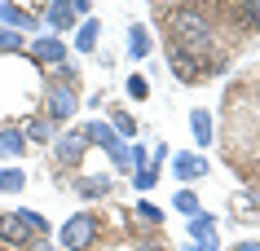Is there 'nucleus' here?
Instances as JSON below:
<instances>
[{"instance_id": "b1692460", "label": "nucleus", "mask_w": 260, "mask_h": 251, "mask_svg": "<svg viewBox=\"0 0 260 251\" xmlns=\"http://www.w3.org/2000/svg\"><path fill=\"white\" fill-rule=\"evenodd\" d=\"M154 176H159V172H154L150 163H146V167H137V185H141V190H150V185H154Z\"/></svg>"}, {"instance_id": "c85d7f7f", "label": "nucleus", "mask_w": 260, "mask_h": 251, "mask_svg": "<svg viewBox=\"0 0 260 251\" xmlns=\"http://www.w3.org/2000/svg\"><path fill=\"white\" fill-rule=\"evenodd\" d=\"M146 251H159V247H146Z\"/></svg>"}, {"instance_id": "0eeeda50", "label": "nucleus", "mask_w": 260, "mask_h": 251, "mask_svg": "<svg viewBox=\"0 0 260 251\" xmlns=\"http://www.w3.org/2000/svg\"><path fill=\"white\" fill-rule=\"evenodd\" d=\"M27 154V132L22 128H0V159H18Z\"/></svg>"}, {"instance_id": "2eb2a0df", "label": "nucleus", "mask_w": 260, "mask_h": 251, "mask_svg": "<svg viewBox=\"0 0 260 251\" xmlns=\"http://www.w3.org/2000/svg\"><path fill=\"white\" fill-rule=\"evenodd\" d=\"M22 185H27V172L22 167H0V190L5 194H18Z\"/></svg>"}, {"instance_id": "f8f14e48", "label": "nucleus", "mask_w": 260, "mask_h": 251, "mask_svg": "<svg viewBox=\"0 0 260 251\" xmlns=\"http://www.w3.org/2000/svg\"><path fill=\"white\" fill-rule=\"evenodd\" d=\"M97 35H102V22H93V18H84V27L75 31V49H84V53H93V49H97Z\"/></svg>"}, {"instance_id": "4be33fe9", "label": "nucleus", "mask_w": 260, "mask_h": 251, "mask_svg": "<svg viewBox=\"0 0 260 251\" xmlns=\"http://www.w3.org/2000/svg\"><path fill=\"white\" fill-rule=\"evenodd\" d=\"M128 97H137V101L150 97V88H146V80H141V75H133V80H128Z\"/></svg>"}, {"instance_id": "a211bd4d", "label": "nucleus", "mask_w": 260, "mask_h": 251, "mask_svg": "<svg viewBox=\"0 0 260 251\" xmlns=\"http://www.w3.org/2000/svg\"><path fill=\"white\" fill-rule=\"evenodd\" d=\"M22 132H27V141H53V124L49 119H31Z\"/></svg>"}, {"instance_id": "dca6fc26", "label": "nucleus", "mask_w": 260, "mask_h": 251, "mask_svg": "<svg viewBox=\"0 0 260 251\" xmlns=\"http://www.w3.org/2000/svg\"><path fill=\"white\" fill-rule=\"evenodd\" d=\"M110 190V176H84L80 181V198H102Z\"/></svg>"}, {"instance_id": "423d86ee", "label": "nucleus", "mask_w": 260, "mask_h": 251, "mask_svg": "<svg viewBox=\"0 0 260 251\" xmlns=\"http://www.w3.org/2000/svg\"><path fill=\"white\" fill-rule=\"evenodd\" d=\"M0 22H5V31H36V18L31 14H22L18 5H9V0H0Z\"/></svg>"}, {"instance_id": "20e7f679", "label": "nucleus", "mask_w": 260, "mask_h": 251, "mask_svg": "<svg viewBox=\"0 0 260 251\" xmlns=\"http://www.w3.org/2000/svg\"><path fill=\"white\" fill-rule=\"evenodd\" d=\"M84 150H88V141H84V132H67V137H57L53 141V159L62 167H75L84 159Z\"/></svg>"}, {"instance_id": "bb28decb", "label": "nucleus", "mask_w": 260, "mask_h": 251, "mask_svg": "<svg viewBox=\"0 0 260 251\" xmlns=\"http://www.w3.org/2000/svg\"><path fill=\"white\" fill-rule=\"evenodd\" d=\"M234 251H260V242H238Z\"/></svg>"}, {"instance_id": "4468645a", "label": "nucleus", "mask_w": 260, "mask_h": 251, "mask_svg": "<svg viewBox=\"0 0 260 251\" xmlns=\"http://www.w3.org/2000/svg\"><path fill=\"white\" fill-rule=\"evenodd\" d=\"M190 234H194V242H212V238H216V221H212L207 211H199L190 221Z\"/></svg>"}, {"instance_id": "f03ea898", "label": "nucleus", "mask_w": 260, "mask_h": 251, "mask_svg": "<svg viewBox=\"0 0 260 251\" xmlns=\"http://www.w3.org/2000/svg\"><path fill=\"white\" fill-rule=\"evenodd\" d=\"M93 242H97V216H93V211H75L71 221H62L57 247H67V251H88Z\"/></svg>"}, {"instance_id": "6e6552de", "label": "nucleus", "mask_w": 260, "mask_h": 251, "mask_svg": "<svg viewBox=\"0 0 260 251\" xmlns=\"http://www.w3.org/2000/svg\"><path fill=\"white\" fill-rule=\"evenodd\" d=\"M44 18H49V27L71 31V27H75V5H71V0H53V5L44 9Z\"/></svg>"}, {"instance_id": "5701e85b", "label": "nucleus", "mask_w": 260, "mask_h": 251, "mask_svg": "<svg viewBox=\"0 0 260 251\" xmlns=\"http://www.w3.org/2000/svg\"><path fill=\"white\" fill-rule=\"evenodd\" d=\"M137 216H141V221H150V225H159V221H164V211H159V207H150V203H137Z\"/></svg>"}, {"instance_id": "1a4fd4ad", "label": "nucleus", "mask_w": 260, "mask_h": 251, "mask_svg": "<svg viewBox=\"0 0 260 251\" xmlns=\"http://www.w3.org/2000/svg\"><path fill=\"white\" fill-rule=\"evenodd\" d=\"M172 172H177L181 181H194V176H207V159H199V154H177V159H172Z\"/></svg>"}, {"instance_id": "393cba45", "label": "nucleus", "mask_w": 260, "mask_h": 251, "mask_svg": "<svg viewBox=\"0 0 260 251\" xmlns=\"http://www.w3.org/2000/svg\"><path fill=\"white\" fill-rule=\"evenodd\" d=\"M27 251H57V242H49V238H31V242H27Z\"/></svg>"}, {"instance_id": "cd10ccee", "label": "nucleus", "mask_w": 260, "mask_h": 251, "mask_svg": "<svg viewBox=\"0 0 260 251\" xmlns=\"http://www.w3.org/2000/svg\"><path fill=\"white\" fill-rule=\"evenodd\" d=\"M247 9H251V22L260 27V5H247Z\"/></svg>"}, {"instance_id": "39448f33", "label": "nucleus", "mask_w": 260, "mask_h": 251, "mask_svg": "<svg viewBox=\"0 0 260 251\" xmlns=\"http://www.w3.org/2000/svg\"><path fill=\"white\" fill-rule=\"evenodd\" d=\"M27 49H31L36 62H49V66H62V62H67V44L57 40V35H40V40H31Z\"/></svg>"}, {"instance_id": "412c9836", "label": "nucleus", "mask_w": 260, "mask_h": 251, "mask_svg": "<svg viewBox=\"0 0 260 251\" xmlns=\"http://www.w3.org/2000/svg\"><path fill=\"white\" fill-rule=\"evenodd\" d=\"M133 132H137V124H133L123 111H115V137H133Z\"/></svg>"}, {"instance_id": "7ed1b4c3", "label": "nucleus", "mask_w": 260, "mask_h": 251, "mask_svg": "<svg viewBox=\"0 0 260 251\" xmlns=\"http://www.w3.org/2000/svg\"><path fill=\"white\" fill-rule=\"evenodd\" d=\"M71 115H75V88H62V84H53V88H49V115H44V119H49V124H67Z\"/></svg>"}, {"instance_id": "a878e982", "label": "nucleus", "mask_w": 260, "mask_h": 251, "mask_svg": "<svg viewBox=\"0 0 260 251\" xmlns=\"http://www.w3.org/2000/svg\"><path fill=\"white\" fill-rule=\"evenodd\" d=\"M185 251H216V238H212V242H190Z\"/></svg>"}, {"instance_id": "ddd939ff", "label": "nucleus", "mask_w": 260, "mask_h": 251, "mask_svg": "<svg viewBox=\"0 0 260 251\" xmlns=\"http://www.w3.org/2000/svg\"><path fill=\"white\" fill-rule=\"evenodd\" d=\"M190 132H194L199 146H207V141H212V115L207 111H190Z\"/></svg>"}, {"instance_id": "9b49d317", "label": "nucleus", "mask_w": 260, "mask_h": 251, "mask_svg": "<svg viewBox=\"0 0 260 251\" xmlns=\"http://www.w3.org/2000/svg\"><path fill=\"white\" fill-rule=\"evenodd\" d=\"M84 141H97V146H106V150H115V146H119L115 128H110V124H102V119H93V124L84 128Z\"/></svg>"}, {"instance_id": "aec40b11", "label": "nucleus", "mask_w": 260, "mask_h": 251, "mask_svg": "<svg viewBox=\"0 0 260 251\" xmlns=\"http://www.w3.org/2000/svg\"><path fill=\"white\" fill-rule=\"evenodd\" d=\"M172 207L185 211V216H199V198H194V190H181V194L172 198Z\"/></svg>"}, {"instance_id": "6ab92c4d", "label": "nucleus", "mask_w": 260, "mask_h": 251, "mask_svg": "<svg viewBox=\"0 0 260 251\" xmlns=\"http://www.w3.org/2000/svg\"><path fill=\"white\" fill-rule=\"evenodd\" d=\"M14 53H22V35L0 27V57H14Z\"/></svg>"}, {"instance_id": "f257e3e1", "label": "nucleus", "mask_w": 260, "mask_h": 251, "mask_svg": "<svg viewBox=\"0 0 260 251\" xmlns=\"http://www.w3.org/2000/svg\"><path fill=\"white\" fill-rule=\"evenodd\" d=\"M44 229H49V221H44L40 211H9V216H0V242L5 247H27L31 238H40Z\"/></svg>"}, {"instance_id": "f3484780", "label": "nucleus", "mask_w": 260, "mask_h": 251, "mask_svg": "<svg viewBox=\"0 0 260 251\" xmlns=\"http://www.w3.org/2000/svg\"><path fill=\"white\" fill-rule=\"evenodd\" d=\"M128 53H133V57H146V53H150V35H146V27H133V31H128Z\"/></svg>"}, {"instance_id": "9d476101", "label": "nucleus", "mask_w": 260, "mask_h": 251, "mask_svg": "<svg viewBox=\"0 0 260 251\" xmlns=\"http://www.w3.org/2000/svg\"><path fill=\"white\" fill-rule=\"evenodd\" d=\"M168 62H172V70H177V80H181V84H194V80H199V62H190V57L181 53L177 44H168Z\"/></svg>"}]
</instances>
